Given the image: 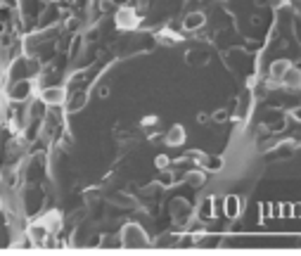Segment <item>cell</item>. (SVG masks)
I'll return each mask as SVG.
<instances>
[{"label":"cell","instance_id":"obj_1","mask_svg":"<svg viewBox=\"0 0 301 256\" xmlns=\"http://www.w3.org/2000/svg\"><path fill=\"white\" fill-rule=\"evenodd\" d=\"M121 244L131 247V249H145L150 244V237L145 235V230L140 226H126L121 232Z\"/></svg>","mask_w":301,"mask_h":256},{"label":"cell","instance_id":"obj_2","mask_svg":"<svg viewBox=\"0 0 301 256\" xmlns=\"http://www.w3.org/2000/svg\"><path fill=\"white\" fill-rule=\"evenodd\" d=\"M41 100L48 105V107H59V105H64V100H67V90L64 88H43L41 93Z\"/></svg>","mask_w":301,"mask_h":256},{"label":"cell","instance_id":"obj_3","mask_svg":"<svg viewBox=\"0 0 301 256\" xmlns=\"http://www.w3.org/2000/svg\"><path fill=\"white\" fill-rule=\"evenodd\" d=\"M33 93V83L31 79H19V83H14L12 88H10V97H12L14 102H24L28 100V95Z\"/></svg>","mask_w":301,"mask_h":256},{"label":"cell","instance_id":"obj_4","mask_svg":"<svg viewBox=\"0 0 301 256\" xmlns=\"http://www.w3.org/2000/svg\"><path fill=\"white\" fill-rule=\"evenodd\" d=\"M48 235H50V228H48L45 223H33V226L28 228V240H31V244L43 247V242L48 240Z\"/></svg>","mask_w":301,"mask_h":256},{"label":"cell","instance_id":"obj_5","mask_svg":"<svg viewBox=\"0 0 301 256\" xmlns=\"http://www.w3.org/2000/svg\"><path fill=\"white\" fill-rule=\"evenodd\" d=\"M116 24H119L121 28H133L137 24L136 12H133L131 7H121V10L116 12Z\"/></svg>","mask_w":301,"mask_h":256},{"label":"cell","instance_id":"obj_6","mask_svg":"<svg viewBox=\"0 0 301 256\" xmlns=\"http://www.w3.org/2000/svg\"><path fill=\"white\" fill-rule=\"evenodd\" d=\"M289 69H292V62H289V59H275L273 64H271V76H273L275 81L282 83V76L287 74Z\"/></svg>","mask_w":301,"mask_h":256},{"label":"cell","instance_id":"obj_7","mask_svg":"<svg viewBox=\"0 0 301 256\" xmlns=\"http://www.w3.org/2000/svg\"><path fill=\"white\" fill-rule=\"evenodd\" d=\"M67 112H79V109L85 107V102H88V95L85 93H74V95H67Z\"/></svg>","mask_w":301,"mask_h":256},{"label":"cell","instance_id":"obj_8","mask_svg":"<svg viewBox=\"0 0 301 256\" xmlns=\"http://www.w3.org/2000/svg\"><path fill=\"white\" fill-rule=\"evenodd\" d=\"M204 22H206V17L202 12H190L185 19H183V27L188 28V31H194V28L204 27Z\"/></svg>","mask_w":301,"mask_h":256},{"label":"cell","instance_id":"obj_9","mask_svg":"<svg viewBox=\"0 0 301 256\" xmlns=\"http://www.w3.org/2000/svg\"><path fill=\"white\" fill-rule=\"evenodd\" d=\"M282 85H287V88H292V90L301 88V71L299 69H289L287 74L282 76Z\"/></svg>","mask_w":301,"mask_h":256},{"label":"cell","instance_id":"obj_10","mask_svg":"<svg viewBox=\"0 0 301 256\" xmlns=\"http://www.w3.org/2000/svg\"><path fill=\"white\" fill-rule=\"evenodd\" d=\"M166 142L171 145V147H176V145H183L185 142V131H183V126H173L168 135H166Z\"/></svg>","mask_w":301,"mask_h":256},{"label":"cell","instance_id":"obj_11","mask_svg":"<svg viewBox=\"0 0 301 256\" xmlns=\"http://www.w3.org/2000/svg\"><path fill=\"white\" fill-rule=\"evenodd\" d=\"M223 209H225V216H228V218H235V216L240 214V199H237L235 195H228L225 202H223Z\"/></svg>","mask_w":301,"mask_h":256},{"label":"cell","instance_id":"obj_12","mask_svg":"<svg viewBox=\"0 0 301 256\" xmlns=\"http://www.w3.org/2000/svg\"><path fill=\"white\" fill-rule=\"evenodd\" d=\"M211 216H214V199L206 197L204 202L199 204V218H202V221H209Z\"/></svg>","mask_w":301,"mask_h":256},{"label":"cell","instance_id":"obj_13","mask_svg":"<svg viewBox=\"0 0 301 256\" xmlns=\"http://www.w3.org/2000/svg\"><path fill=\"white\" fill-rule=\"evenodd\" d=\"M202 166H204V171H220L223 169V159L220 157H204Z\"/></svg>","mask_w":301,"mask_h":256},{"label":"cell","instance_id":"obj_14","mask_svg":"<svg viewBox=\"0 0 301 256\" xmlns=\"http://www.w3.org/2000/svg\"><path fill=\"white\" fill-rule=\"evenodd\" d=\"M159 41L162 43H178L180 36L178 33H173V31H162V33H159Z\"/></svg>","mask_w":301,"mask_h":256},{"label":"cell","instance_id":"obj_15","mask_svg":"<svg viewBox=\"0 0 301 256\" xmlns=\"http://www.w3.org/2000/svg\"><path fill=\"white\" fill-rule=\"evenodd\" d=\"M176 242H178V237H176V235H168V232H166V235H162V237H159V240L154 242V247H166V244H176Z\"/></svg>","mask_w":301,"mask_h":256},{"label":"cell","instance_id":"obj_16","mask_svg":"<svg viewBox=\"0 0 301 256\" xmlns=\"http://www.w3.org/2000/svg\"><path fill=\"white\" fill-rule=\"evenodd\" d=\"M188 183H192V185H202V183H204V171H190Z\"/></svg>","mask_w":301,"mask_h":256},{"label":"cell","instance_id":"obj_17","mask_svg":"<svg viewBox=\"0 0 301 256\" xmlns=\"http://www.w3.org/2000/svg\"><path fill=\"white\" fill-rule=\"evenodd\" d=\"M214 119H216V121H225V119H228V112H225V109H220V112L214 114Z\"/></svg>","mask_w":301,"mask_h":256},{"label":"cell","instance_id":"obj_18","mask_svg":"<svg viewBox=\"0 0 301 256\" xmlns=\"http://www.w3.org/2000/svg\"><path fill=\"white\" fill-rule=\"evenodd\" d=\"M162 183H164V185H171V183H173V175L164 171V175H162Z\"/></svg>","mask_w":301,"mask_h":256},{"label":"cell","instance_id":"obj_19","mask_svg":"<svg viewBox=\"0 0 301 256\" xmlns=\"http://www.w3.org/2000/svg\"><path fill=\"white\" fill-rule=\"evenodd\" d=\"M292 116H294V121H301V107H297L292 112Z\"/></svg>","mask_w":301,"mask_h":256}]
</instances>
